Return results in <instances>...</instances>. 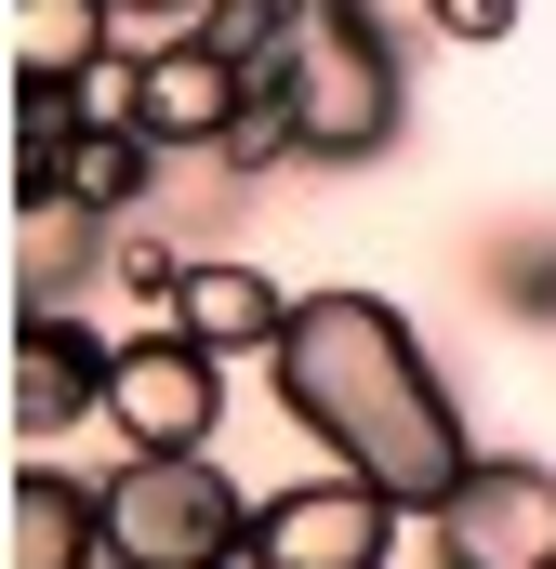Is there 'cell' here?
<instances>
[{
  "label": "cell",
  "instance_id": "1",
  "mask_svg": "<svg viewBox=\"0 0 556 569\" xmlns=\"http://www.w3.org/2000/svg\"><path fill=\"white\" fill-rule=\"evenodd\" d=\"M266 371H278V411L318 437V463L371 477V490L411 503V517H437V503L464 490L477 437H464V398H450L437 345L411 331V305L331 279V291L291 305V331H278Z\"/></svg>",
  "mask_w": 556,
  "mask_h": 569
},
{
  "label": "cell",
  "instance_id": "2",
  "mask_svg": "<svg viewBox=\"0 0 556 569\" xmlns=\"http://www.w3.org/2000/svg\"><path fill=\"white\" fill-rule=\"evenodd\" d=\"M266 93L305 120V159L318 172L385 159L398 120H411V67H398V40H385L371 0H291V53H278Z\"/></svg>",
  "mask_w": 556,
  "mask_h": 569
},
{
  "label": "cell",
  "instance_id": "3",
  "mask_svg": "<svg viewBox=\"0 0 556 569\" xmlns=\"http://www.w3.org/2000/svg\"><path fill=\"white\" fill-rule=\"evenodd\" d=\"M93 490H107V569H239L252 543V490L226 477V450H120Z\"/></svg>",
  "mask_w": 556,
  "mask_h": 569
},
{
  "label": "cell",
  "instance_id": "4",
  "mask_svg": "<svg viewBox=\"0 0 556 569\" xmlns=\"http://www.w3.org/2000/svg\"><path fill=\"white\" fill-rule=\"evenodd\" d=\"M398 530H411V503H385L371 477L318 463V477H291V490H252L239 569H398Z\"/></svg>",
  "mask_w": 556,
  "mask_h": 569
},
{
  "label": "cell",
  "instance_id": "5",
  "mask_svg": "<svg viewBox=\"0 0 556 569\" xmlns=\"http://www.w3.org/2000/svg\"><path fill=\"white\" fill-rule=\"evenodd\" d=\"M107 371H120V331H93L80 305H13V358H0L13 450H53V437L107 425Z\"/></svg>",
  "mask_w": 556,
  "mask_h": 569
},
{
  "label": "cell",
  "instance_id": "6",
  "mask_svg": "<svg viewBox=\"0 0 556 569\" xmlns=\"http://www.w3.org/2000/svg\"><path fill=\"white\" fill-rule=\"evenodd\" d=\"M437 569H556V463L544 450H477L464 490L424 517Z\"/></svg>",
  "mask_w": 556,
  "mask_h": 569
},
{
  "label": "cell",
  "instance_id": "7",
  "mask_svg": "<svg viewBox=\"0 0 556 569\" xmlns=\"http://www.w3.org/2000/svg\"><path fill=\"white\" fill-rule=\"evenodd\" d=\"M107 437L120 450H226V358L186 345V331H120Z\"/></svg>",
  "mask_w": 556,
  "mask_h": 569
},
{
  "label": "cell",
  "instance_id": "8",
  "mask_svg": "<svg viewBox=\"0 0 556 569\" xmlns=\"http://www.w3.org/2000/svg\"><path fill=\"white\" fill-rule=\"evenodd\" d=\"M252 93H266V80H239V53L199 40V27H159L133 53V133L159 146V159H212V146L239 133Z\"/></svg>",
  "mask_w": 556,
  "mask_h": 569
},
{
  "label": "cell",
  "instance_id": "9",
  "mask_svg": "<svg viewBox=\"0 0 556 569\" xmlns=\"http://www.w3.org/2000/svg\"><path fill=\"white\" fill-rule=\"evenodd\" d=\"M291 305H305V291H278L252 252H199V266H186V291H172V331H186V345H212V358L239 371V358H278Z\"/></svg>",
  "mask_w": 556,
  "mask_h": 569
},
{
  "label": "cell",
  "instance_id": "10",
  "mask_svg": "<svg viewBox=\"0 0 556 569\" xmlns=\"http://www.w3.org/2000/svg\"><path fill=\"white\" fill-rule=\"evenodd\" d=\"M0 569H107V490H93V477H67V463H13Z\"/></svg>",
  "mask_w": 556,
  "mask_h": 569
},
{
  "label": "cell",
  "instance_id": "11",
  "mask_svg": "<svg viewBox=\"0 0 556 569\" xmlns=\"http://www.w3.org/2000/svg\"><path fill=\"white\" fill-rule=\"evenodd\" d=\"M0 53L13 80H93L120 53V0H0Z\"/></svg>",
  "mask_w": 556,
  "mask_h": 569
},
{
  "label": "cell",
  "instance_id": "12",
  "mask_svg": "<svg viewBox=\"0 0 556 569\" xmlns=\"http://www.w3.org/2000/svg\"><path fill=\"white\" fill-rule=\"evenodd\" d=\"M146 199H159V146L146 133H80L67 172H53V212H80V226H146Z\"/></svg>",
  "mask_w": 556,
  "mask_h": 569
},
{
  "label": "cell",
  "instance_id": "13",
  "mask_svg": "<svg viewBox=\"0 0 556 569\" xmlns=\"http://www.w3.org/2000/svg\"><path fill=\"white\" fill-rule=\"evenodd\" d=\"M291 159H305V120H291L278 93H252V107H239V133L212 146V172H226V186H266V172H291Z\"/></svg>",
  "mask_w": 556,
  "mask_h": 569
},
{
  "label": "cell",
  "instance_id": "14",
  "mask_svg": "<svg viewBox=\"0 0 556 569\" xmlns=\"http://www.w3.org/2000/svg\"><path fill=\"white\" fill-rule=\"evenodd\" d=\"M490 291H504V318H544L556 331V226H504L490 239Z\"/></svg>",
  "mask_w": 556,
  "mask_h": 569
},
{
  "label": "cell",
  "instance_id": "15",
  "mask_svg": "<svg viewBox=\"0 0 556 569\" xmlns=\"http://www.w3.org/2000/svg\"><path fill=\"white\" fill-rule=\"evenodd\" d=\"M517 13H530V0H424V27H437L450 53H490V40H517Z\"/></svg>",
  "mask_w": 556,
  "mask_h": 569
},
{
  "label": "cell",
  "instance_id": "16",
  "mask_svg": "<svg viewBox=\"0 0 556 569\" xmlns=\"http://www.w3.org/2000/svg\"><path fill=\"white\" fill-rule=\"evenodd\" d=\"M212 0H120V27H199Z\"/></svg>",
  "mask_w": 556,
  "mask_h": 569
}]
</instances>
